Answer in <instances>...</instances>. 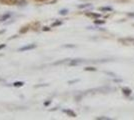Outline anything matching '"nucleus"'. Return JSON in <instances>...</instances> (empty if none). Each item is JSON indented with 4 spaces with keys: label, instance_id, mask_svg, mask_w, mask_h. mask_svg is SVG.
Listing matches in <instances>:
<instances>
[{
    "label": "nucleus",
    "instance_id": "2eb2a0df",
    "mask_svg": "<svg viewBox=\"0 0 134 120\" xmlns=\"http://www.w3.org/2000/svg\"><path fill=\"white\" fill-rule=\"evenodd\" d=\"M67 12H68V11H67L66 9H63V10H61L59 13H60L61 15H66V14H67Z\"/></svg>",
    "mask_w": 134,
    "mask_h": 120
},
{
    "label": "nucleus",
    "instance_id": "ddd939ff",
    "mask_svg": "<svg viewBox=\"0 0 134 120\" xmlns=\"http://www.w3.org/2000/svg\"><path fill=\"white\" fill-rule=\"evenodd\" d=\"M97 119H98V120H109L110 118H109V117H102V116H101V117H97Z\"/></svg>",
    "mask_w": 134,
    "mask_h": 120
},
{
    "label": "nucleus",
    "instance_id": "f03ea898",
    "mask_svg": "<svg viewBox=\"0 0 134 120\" xmlns=\"http://www.w3.org/2000/svg\"><path fill=\"white\" fill-rule=\"evenodd\" d=\"M63 112H64V113H66L68 116H70V117H76V113H75L74 111L70 110V109H64Z\"/></svg>",
    "mask_w": 134,
    "mask_h": 120
},
{
    "label": "nucleus",
    "instance_id": "9d476101",
    "mask_svg": "<svg viewBox=\"0 0 134 120\" xmlns=\"http://www.w3.org/2000/svg\"><path fill=\"white\" fill-rule=\"evenodd\" d=\"M94 23H95V24H104L105 21H104V20H95Z\"/></svg>",
    "mask_w": 134,
    "mask_h": 120
},
{
    "label": "nucleus",
    "instance_id": "aec40b11",
    "mask_svg": "<svg viewBox=\"0 0 134 120\" xmlns=\"http://www.w3.org/2000/svg\"><path fill=\"white\" fill-rule=\"evenodd\" d=\"M50 102H51V101H47V102H45V105H46V106H47V105H49Z\"/></svg>",
    "mask_w": 134,
    "mask_h": 120
},
{
    "label": "nucleus",
    "instance_id": "6e6552de",
    "mask_svg": "<svg viewBox=\"0 0 134 120\" xmlns=\"http://www.w3.org/2000/svg\"><path fill=\"white\" fill-rule=\"evenodd\" d=\"M61 24H62V22L61 21H55V22H53L52 23V27H56V26H59V25H61Z\"/></svg>",
    "mask_w": 134,
    "mask_h": 120
},
{
    "label": "nucleus",
    "instance_id": "4be33fe9",
    "mask_svg": "<svg viewBox=\"0 0 134 120\" xmlns=\"http://www.w3.org/2000/svg\"><path fill=\"white\" fill-rule=\"evenodd\" d=\"M4 32H5V30H1V31H0V34H1V33H4Z\"/></svg>",
    "mask_w": 134,
    "mask_h": 120
},
{
    "label": "nucleus",
    "instance_id": "9b49d317",
    "mask_svg": "<svg viewBox=\"0 0 134 120\" xmlns=\"http://www.w3.org/2000/svg\"><path fill=\"white\" fill-rule=\"evenodd\" d=\"M96 70V68H94V67H86L85 68V71H95Z\"/></svg>",
    "mask_w": 134,
    "mask_h": 120
},
{
    "label": "nucleus",
    "instance_id": "7ed1b4c3",
    "mask_svg": "<svg viewBox=\"0 0 134 120\" xmlns=\"http://www.w3.org/2000/svg\"><path fill=\"white\" fill-rule=\"evenodd\" d=\"M86 16H88V17H93V18H100L101 17V15L99 13H94V12H87Z\"/></svg>",
    "mask_w": 134,
    "mask_h": 120
},
{
    "label": "nucleus",
    "instance_id": "39448f33",
    "mask_svg": "<svg viewBox=\"0 0 134 120\" xmlns=\"http://www.w3.org/2000/svg\"><path fill=\"white\" fill-rule=\"evenodd\" d=\"M82 61L81 60H79V59H76V60H72L71 62H70V65H77V64H79V63H81Z\"/></svg>",
    "mask_w": 134,
    "mask_h": 120
},
{
    "label": "nucleus",
    "instance_id": "6ab92c4d",
    "mask_svg": "<svg viewBox=\"0 0 134 120\" xmlns=\"http://www.w3.org/2000/svg\"><path fill=\"white\" fill-rule=\"evenodd\" d=\"M114 81H115V82H121V81H122V80H121V79H115V80H114Z\"/></svg>",
    "mask_w": 134,
    "mask_h": 120
},
{
    "label": "nucleus",
    "instance_id": "423d86ee",
    "mask_svg": "<svg viewBox=\"0 0 134 120\" xmlns=\"http://www.w3.org/2000/svg\"><path fill=\"white\" fill-rule=\"evenodd\" d=\"M23 84H24V82H21V81H16V82H14V83H13V85H14L15 87H20V86H23Z\"/></svg>",
    "mask_w": 134,
    "mask_h": 120
},
{
    "label": "nucleus",
    "instance_id": "f8f14e48",
    "mask_svg": "<svg viewBox=\"0 0 134 120\" xmlns=\"http://www.w3.org/2000/svg\"><path fill=\"white\" fill-rule=\"evenodd\" d=\"M9 14H7V15H5V16H3V17L1 18V19H0V20H1V21H4V20H6V19H8V18H9Z\"/></svg>",
    "mask_w": 134,
    "mask_h": 120
},
{
    "label": "nucleus",
    "instance_id": "f257e3e1",
    "mask_svg": "<svg viewBox=\"0 0 134 120\" xmlns=\"http://www.w3.org/2000/svg\"><path fill=\"white\" fill-rule=\"evenodd\" d=\"M35 47H36V45H35V44L26 45V46H23V47H21L20 49H19V51H20V52H22V51H26V50H31V49H34Z\"/></svg>",
    "mask_w": 134,
    "mask_h": 120
},
{
    "label": "nucleus",
    "instance_id": "0eeeda50",
    "mask_svg": "<svg viewBox=\"0 0 134 120\" xmlns=\"http://www.w3.org/2000/svg\"><path fill=\"white\" fill-rule=\"evenodd\" d=\"M100 10L101 11H112V8L111 7H101Z\"/></svg>",
    "mask_w": 134,
    "mask_h": 120
},
{
    "label": "nucleus",
    "instance_id": "4468645a",
    "mask_svg": "<svg viewBox=\"0 0 134 120\" xmlns=\"http://www.w3.org/2000/svg\"><path fill=\"white\" fill-rule=\"evenodd\" d=\"M91 4H84V5H79V8H86V7H90Z\"/></svg>",
    "mask_w": 134,
    "mask_h": 120
},
{
    "label": "nucleus",
    "instance_id": "f3484780",
    "mask_svg": "<svg viewBox=\"0 0 134 120\" xmlns=\"http://www.w3.org/2000/svg\"><path fill=\"white\" fill-rule=\"evenodd\" d=\"M106 74H108V75H112L113 77H115V76H116L114 73H111V72H106Z\"/></svg>",
    "mask_w": 134,
    "mask_h": 120
},
{
    "label": "nucleus",
    "instance_id": "20e7f679",
    "mask_svg": "<svg viewBox=\"0 0 134 120\" xmlns=\"http://www.w3.org/2000/svg\"><path fill=\"white\" fill-rule=\"evenodd\" d=\"M122 91H123V93H124L125 95H127V96H128V95H130V94H131V92H132V91L129 89V88H123Z\"/></svg>",
    "mask_w": 134,
    "mask_h": 120
},
{
    "label": "nucleus",
    "instance_id": "412c9836",
    "mask_svg": "<svg viewBox=\"0 0 134 120\" xmlns=\"http://www.w3.org/2000/svg\"><path fill=\"white\" fill-rule=\"evenodd\" d=\"M65 47H74V45H65Z\"/></svg>",
    "mask_w": 134,
    "mask_h": 120
},
{
    "label": "nucleus",
    "instance_id": "dca6fc26",
    "mask_svg": "<svg viewBox=\"0 0 134 120\" xmlns=\"http://www.w3.org/2000/svg\"><path fill=\"white\" fill-rule=\"evenodd\" d=\"M42 29H43V31H50V30H51L50 27H43Z\"/></svg>",
    "mask_w": 134,
    "mask_h": 120
},
{
    "label": "nucleus",
    "instance_id": "1a4fd4ad",
    "mask_svg": "<svg viewBox=\"0 0 134 120\" xmlns=\"http://www.w3.org/2000/svg\"><path fill=\"white\" fill-rule=\"evenodd\" d=\"M28 29H29L28 26H25V27H23V29H21L19 32H20V33H25L26 31H28Z\"/></svg>",
    "mask_w": 134,
    "mask_h": 120
},
{
    "label": "nucleus",
    "instance_id": "a211bd4d",
    "mask_svg": "<svg viewBox=\"0 0 134 120\" xmlns=\"http://www.w3.org/2000/svg\"><path fill=\"white\" fill-rule=\"evenodd\" d=\"M5 44H0V49H3V48H5Z\"/></svg>",
    "mask_w": 134,
    "mask_h": 120
}]
</instances>
